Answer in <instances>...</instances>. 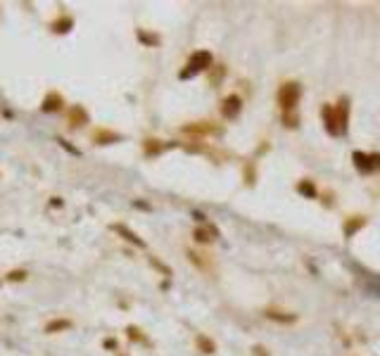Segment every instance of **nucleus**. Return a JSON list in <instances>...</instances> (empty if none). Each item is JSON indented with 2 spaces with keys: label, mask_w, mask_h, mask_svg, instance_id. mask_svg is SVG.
<instances>
[{
  "label": "nucleus",
  "mask_w": 380,
  "mask_h": 356,
  "mask_svg": "<svg viewBox=\"0 0 380 356\" xmlns=\"http://www.w3.org/2000/svg\"><path fill=\"white\" fill-rule=\"evenodd\" d=\"M299 95H302V88H299L297 83H283L281 90H278V105H281L285 112L295 110L297 102H299Z\"/></svg>",
  "instance_id": "nucleus-1"
},
{
  "label": "nucleus",
  "mask_w": 380,
  "mask_h": 356,
  "mask_svg": "<svg viewBox=\"0 0 380 356\" xmlns=\"http://www.w3.org/2000/svg\"><path fill=\"white\" fill-rule=\"evenodd\" d=\"M188 67L190 69L183 74V76H188L192 71H200V69H204V67H212V55H209V53H197V55H192Z\"/></svg>",
  "instance_id": "nucleus-2"
},
{
  "label": "nucleus",
  "mask_w": 380,
  "mask_h": 356,
  "mask_svg": "<svg viewBox=\"0 0 380 356\" xmlns=\"http://www.w3.org/2000/svg\"><path fill=\"white\" fill-rule=\"evenodd\" d=\"M323 121H326V128L333 133V136H340V123H338V117H335V107H323Z\"/></svg>",
  "instance_id": "nucleus-3"
},
{
  "label": "nucleus",
  "mask_w": 380,
  "mask_h": 356,
  "mask_svg": "<svg viewBox=\"0 0 380 356\" xmlns=\"http://www.w3.org/2000/svg\"><path fill=\"white\" fill-rule=\"evenodd\" d=\"M221 112H223V117L226 119H233L238 112H240V97L238 95H231L223 100V107H221Z\"/></svg>",
  "instance_id": "nucleus-4"
},
{
  "label": "nucleus",
  "mask_w": 380,
  "mask_h": 356,
  "mask_svg": "<svg viewBox=\"0 0 380 356\" xmlns=\"http://www.w3.org/2000/svg\"><path fill=\"white\" fill-rule=\"evenodd\" d=\"M112 231H117V233H122L124 235V240H128V242H133V245H138V247H145V242L138 237L136 233H131L126 226H122V223H117V226H112Z\"/></svg>",
  "instance_id": "nucleus-5"
},
{
  "label": "nucleus",
  "mask_w": 380,
  "mask_h": 356,
  "mask_svg": "<svg viewBox=\"0 0 380 356\" xmlns=\"http://www.w3.org/2000/svg\"><path fill=\"white\" fill-rule=\"evenodd\" d=\"M62 95H57V93H50V95L45 97V102H43V112H57L62 110Z\"/></svg>",
  "instance_id": "nucleus-6"
},
{
  "label": "nucleus",
  "mask_w": 380,
  "mask_h": 356,
  "mask_svg": "<svg viewBox=\"0 0 380 356\" xmlns=\"http://www.w3.org/2000/svg\"><path fill=\"white\" fill-rule=\"evenodd\" d=\"M69 121H71V126H83V123H88V114H86L83 107H71Z\"/></svg>",
  "instance_id": "nucleus-7"
},
{
  "label": "nucleus",
  "mask_w": 380,
  "mask_h": 356,
  "mask_svg": "<svg viewBox=\"0 0 380 356\" xmlns=\"http://www.w3.org/2000/svg\"><path fill=\"white\" fill-rule=\"evenodd\" d=\"M361 226H366V219H361V216H354L352 221H347V223H345V235H352L354 231H359Z\"/></svg>",
  "instance_id": "nucleus-8"
},
{
  "label": "nucleus",
  "mask_w": 380,
  "mask_h": 356,
  "mask_svg": "<svg viewBox=\"0 0 380 356\" xmlns=\"http://www.w3.org/2000/svg\"><path fill=\"white\" fill-rule=\"evenodd\" d=\"M67 328H71V321H53V323H48L45 326V332H55V330H67Z\"/></svg>",
  "instance_id": "nucleus-9"
},
{
  "label": "nucleus",
  "mask_w": 380,
  "mask_h": 356,
  "mask_svg": "<svg viewBox=\"0 0 380 356\" xmlns=\"http://www.w3.org/2000/svg\"><path fill=\"white\" fill-rule=\"evenodd\" d=\"M119 136H114V133H109V131H97L93 136V140L95 143H100V145H107L109 140H117Z\"/></svg>",
  "instance_id": "nucleus-10"
},
{
  "label": "nucleus",
  "mask_w": 380,
  "mask_h": 356,
  "mask_svg": "<svg viewBox=\"0 0 380 356\" xmlns=\"http://www.w3.org/2000/svg\"><path fill=\"white\" fill-rule=\"evenodd\" d=\"M197 344H200V347H202V352H204V354H212V352H214V344L209 342V340H207V337H202V335H200V337H197Z\"/></svg>",
  "instance_id": "nucleus-11"
},
{
  "label": "nucleus",
  "mask_w": 380,
  "mask_h": 356,
  "mask_svg": "<svg viewBox=\"0 0 380 356\" xmlns=\"http://www.w3.org/2000/svg\"><path fill=\"white\" fill-rule=\"evenodd\" d=\"M269 318L281 321V323H292V321H295V316H281V314H276V311H269Z\"/></svg>",
  "instance_id": "nucleus-12"
},
{
  "label": "nucleus",
  "mask_w": 380,
  "mask_h": 356,
  "mask_svg": "<svg viewBox=\"0 0 380 356\" xmlns=\"http://www.w3.org/2000/svg\"><path fill=\"white\" fill-rule=\"evenodd\" d=\"M162 150V145H159V140H148V145H145V152L148 154H155V152Z\"/></svg>",
  "instance_id": "nucleus-13"
},
{
  "label": "nucleus",
  "mask_w": 380,
  "mask_h": 356,
  "mask_svg": "<svg viewBox=\"0 0 380 356\" xmlns=\"http://www.w3.org/2000/svg\"><path fill=\"white\" fill-rule=\"evenodd\" d=\"M299 192H304V195L314 197V195H316V188H314L312 183H299Z\"/></svg>",
  "instance_id": "nucleus-14"
},
{
  "label": "nucleus",
  "mask_w": 380,
  "mask_h": 356,
  "mask_svg": "<svg viewBox=\"0 0 380 356\" xmlns=\"http://www.w3.org/2000/svg\"><path fill=\"white\" fill-rule=\"evenodd\" d=\"M195 240L197 242H209L212 237H207V231H195Z\"/></svg>",
  "instance_id": "nucleus-15"
},
{
  "label": "nucleus",
  "mask_w": 380,
  "mask_h": 356,
  "mask_svg": "<svg viewBox=\"0 0 380 356\" xmlns=\"http://www.w3.org/2000/svg\"><path fill=\"white\" fill-rule=\"evenodd\" d=\"M7 278H10V280H24V278H27V271H12Z\"/></svg>",
  "instance_id": "nucleus-16"
}]
</instances>
